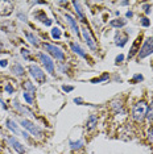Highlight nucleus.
<instances>
[{
	"mask_svg": "<svg viewBox=\"0 0 153 154\" xmlns=\"http://www.w3.org/2000/svg\"><path fill=\"white\" fill-rule=\"evenodd\" d=\"M148 111V106L145 101H139L133 106V109H132V117H133L135 121L140 122L145 119V115H147Z\"/></svg>",
	"mask_w": 153,
	"mask_h": 154,
	"instance_id": "f257e3e1",
	"label": "nucleus"
},
{
	"mask_svg": "<svg viewBox=\"0 0 153 154\" xmlns=\"http://www.w3.org/2000/svg\"><path fill=\"white\" fill-rule=\"evenodd\" d=\"M44 49L49 53L52 57L55 58L57 61H64L65 59V53L61 50L58 46H55V45H52V44H45L44 45Z\"/></svg>",
	"mask_w": 153,
	"mask_h": 154,
	"instance_id": "f03ea898",
	"label": "nucleus"
},
{
	"mask_svg": "<svg viewBox=\"0 0 153 154\" xmlns=\"http://www.w3.org/2000/svg\"><path fill=\"white\" fill-rule=\"evenodd\" d=\"M20 124H21V127L24 129L29 131L33 136H36V137H41V136H42V131H41L37 125H34L32 121L27 120V119H21V120H20Z\"/></svg>",
	"mask_w": 153,
	"mask_h": 154,
	"instance_id": "7ed1b4c3",
	"label": "nucleus"
},
{
	"mask_svg": "<svg viewBox=\"0 0 153 154\" xmlns=\"http://www.w3.org/2000/svg\"><path fill=\"white\" fill-rule=\"evenodd\" d=\"M38 58H40L41 63L44 65L45 70H46L49 74L54 75V63H53V61H52V58L49 55L45 54V53H38Z\"/></svg>",
	"mask_w": 153,
	"mask_h": 154,
	"instance_id": "20e7f679",
	"label": "nucleus"
},
{
	"mask_svg": "<svg viewBox=\"0 0 153 154\" xmlns=\"http://www.w3.org/2000/svg\"><path fill=\"white\" fill-rule=\"evenodd\" d=\"M152 53H153V37L148 38L145 41V44L142 45V48L139 50V58L142 59V58L148 57V55H151Z\"/></svg>",
	"mask_w": 153,
	"mask_h": 154,
	"instance_id": "39448f33",
	"label": "nucleus"
},
{
	"mask_svg": "<svg viewBox=\"0 0 153 154\" xmlns=\"http://www.w3.org/2000/svg\"><path fill=\"white\" fill-rule=\"evenodd\" d=\"M29 72H30V75L34 78V80H37L38 83L45 82V72L38 67L37 65H30L29 66Z\"/></svg>",
	"mask_w": 153,
	"mask_h": 154,
	"instance_id": "423d86ee",
	"label": "nucleus"
},
{
	"mask_svg": "<svg viewBox=\"0 0 153 154\" xmlns=\"http://www.w3.org/2000/svg\"><path fill=\"white\" fill-rule=\"evenodd\" d=\"M82 34H83V38H85L86 44H87V46L90 49H92V50H96V42H95V38L92 37L91 32H90L89 28H82Z\"/></svg>",
	"mask_w": 153,
	"mask_h": 154,
	"instance_id": "0eeeda50",
	"label": "nucleus"
},
{
	"mask_svg": "<svg viewBox=\"0 0 153 154\" xmlns=\"http://www.w3.org/2000/svg\"><path fill=\"white\" fill-rule=\"evenodd\" d=\"M13 11V3L8 0H0V16H8Z\"/></svg>",
	"mask_w": 153,
	"mask_h": 154,
	"instance_id": "6e6552de",
	"label": "nucleus"
},
{
	"mask_svg": "<svg viewBox=\"0 0 153 154\" xmlns=\"http://www.w3.org/2000/svg\"><path fill=\"white\" fill-rule=\"evenodd\" d=\"M8 142L11 143V146H12V148L15 149L19 154H24V153H25V148H24L21 143H20L15 137H13V136H9V137H8Z\"/></svg>",
	"mask_w": 153,
	"mask_h": 154,
	"instance_id": "1a4fd4ad",
	"label": "nucleus"
},
{
	"mask_svg": "<svg viewBox=\"0 0 153 154\" xmlns=\"http://www.w3.org/2000/svg\"><path fill=\"white\" fill-rule=\"evenodd\" d=\"M65 19L67 20L69 25H70V28H71L73 32H74V34H76V36H79V29H78V25H76V21L74 20V17L70 16L69 13H66V15H65Z\"/></svg>",
	"mask_w": 153,
	"mask_h": 154,
	"instance_id": "9d476101",
	"label": "nucleus"
},
{
	"mask_svg": "<svg viewBox=\"0 0 153 154\" xmlns=\"http://www.w3.org/2000/svg\"><path fill=\"white\" fill-rule=\"evenodd\" d=\"M5 124H7V128H8L11 132H13V134H16V136H20V134H21V136H23V132L19 129V127H17L16 122L13 121V120H11V119H8Z\"/></svg>",
	"mask_w": 153,
	"mask_h": 154,
	"instance_id": "9b49d317",
	"label": "nucleus"
},
{
	"mask_svg": "<svg viewBox=\"0 0 153 154\" xmlns=\"http://www.w3.org/2000/svg\"><path fill=\"white\" fill-rule=\"evenodd\" d=\"M70 48H71V50L74 51L75 54H78V55H81L82 58H87V54L85 53V50L79 46L78 44H75V42H70Z\"/></svg>",
	"mask_w": 153,
	"mask_h": 154,
	"instance_id": "f8f14e48",
	"label": "nucleus"
},
{
	"mask_svg": "<svg viewBox=\"0 0 153 154\" xmlns=\"http://www.w3.org/2000/svg\"><path fill=\"white\" fill-rule=\"evenodd\" d=\"M96 124H98V117H96L95 115H90L87 119V122H86V128H87L89 131H91V129L96 127Z\"/></svg>",
	"mask_w": 153,
	"mask_h": 154,
	"instance_id": "ddd939ff",
	"label": "nucleus"
},
{
	"mask_svg": "<svg viewBox=\"0 0 153 154\" xmlns=\"http://www.w3.org/2000/svg\"><path fill=\"white\" fill-rule=\"evenodd\" d=\"M34 19H36V20H40V21H42V23H45V25H48V26L52 25V21L46 19V16H45V12H44V11H38V12L34 13Z\"/></svg>",
	"mask_w": 153,
	"mask_h": 154,
	"instance_id": "4468645a",
	"label": "nucleus"
},
{
	"mask_svg": "<svg viewBox=\"0 0 153 154\" xmlns=\"http://www.w3.org/2000/svg\"><path fill=\"white\" fill-rule=\"evenodd\" d=\"M73 5H74L75 12L78 13L79 19H81L82 21H86V19H85V13H83V9H82V7H81V3H79V2H73Z\"/></svg>",
	"mask_w": 153,
	"mask_h": 154,
	"instance_id": "2eb2a0df",
	"label": "nucleus"
},
{
	"mask_svg": "<svg viewBox=\"0 0 153 154\" xmlns=\"http://www.w3.org/2000/svg\"><path fill=\"white\" fill-rule=\"evenodd\" d=\"M12 72L16 76H21V75H24V67L20 63H13V66H12Z\"/></svg>",
	"mask_w": 153,
	"mask_h": 154,
	"instance_id": "dca6fc26",
	"label": "nucleus"
},
{
	"mask_svg": "<svg viewBox=\"0 0 153 154\" xmlns=\"http://www.w3.org/2000/svg\"><path fill=\"white\" fill-rule=\"evenodd\" d=\"M25 37H27V40L33 45V46H38V44H40V42H38V38H37L36 36H34L33 33H30V32H25Z\"/></svg>",
	"mask_w": 153,
	"mask_h": 154,
	"instance_id": "f3484780",
	"label": "nucleus"
},
{
	"mask_svg": "<svg viewBox=\"0 0 153 154\" xmlns=\"http://www.w3.org/2000/svg\"><path fill=\"white\" fill-rule=\"evenodd\" d=\"M13 104H15V107H16V108H17V109H19L20 112H21V113H25V115H28V116H33V113H32V112H30L29 109H28V108L23 107L21 104H20V103H19V101H17V100H15V101H13Z\"/></svg>",
	"mask_w": 153,
	"mask_h": 154,
	"instance_id": "a211bd4d",
	"label": "nucleus"
},
{
	"mask_svg": "<svg viewBox=\"0 0 153 154\" xmlns=\"http://www.w3.org/2000/svg\"><path fill=\"white\" fill-rule=\"evenodd\" d=\"M115 41H116V45L117 46H124V45L127 44V41H128V36L127 34H124V36H116V38H115Z\"/></svg>",
	"mask_w": 153,
	"mask_h": 154,
	"instance_id": "6ab92c4d",
	"label": "nucleus"
},
{
	"mask_svg": "<svg viewBox=\"0 0 153 154\" xmlns=\"http://www.w3.org/2000/svg\"><path fill=\"white\" fill-rule=\"evenodd\" d=\"M127 24L126 20H123V19H116V20H112V21L110 23V25L111 26H115V28H123L124 25Z\"/></svg>",
	"mask_w": 153,
	"mask_h": 154,
	"instance_id": "aec40b11",
	"label": "nucleus"
},
{
	"mask_svg": "<svg viewBox=\"0 0 153 154\" xmlns=\"http://www.w3.org/2000/svg\"><path fill=\"white\" fill-rule=\"evenodd\" d=\"M23 87L27 90V92H28V91H30V92H34V91H36V87H34V85H32V82H29V80L24 82Z\"/></svg>",
	"mask_w": 153,
	"mask_h": 154,
	"instance_id": "412c9836",
	"label": "nucleus"
},
{
	"mask_svg": "<svg viewBox=\"0 0 153 154\" xmlns=\"http://www.w3.org/2000/svg\"><path fill=\"white\" fill-rule=\"evenodd\" d=\"M50 33H52V37H53L54 40H60V38H61V34H62L60 28H53Z\"/></svg>",
	"mask_w": 153,
	"mask_h": 154,
	"instance_id": "4be33fe9",
	"label": "nucleus"
},
{
	"mask_svg": "<svg viewBox=\"0 0 153 154\" xmlns=\"http://www.w3.org/2000/svg\"><path fill=\"white\" fill-rule=\"evenodd\" d=\"M140 41H141V37H139L137 40H136V42H135V45L132 46V49H131V53L128 54V58H132V57L135 55V53L137 51V45H139V42H140Z\"/></svg>",
	"mask_w": 153,
	"mask_h": 154,
	"instance_id": "5701e85b",
	"label": "nucleus"
},
{
	"mask_svg": "<svg viewBox=\"0 0 153 154\" xmlns=\"http://www.w3.org/2000/svg\"><path fill=\"white\" fill-rule=\"evenodd\" d=\"M70 146H71V149L73 150H75V149H81L82 146H83V141H81V140H78V141H70Z\"/></svg>",
	"mask_w": 153,
	"mask_h": 154,
	"instance_id": "b1692460",
	"label": "nucleus"
},
{
	"mask_svg": "<svg viewBox=\"0 0 153 154\" xmlns=\"http://www.w3.org/2000/svg\"><path fill=\"white\" fill-rule=\"evenodd\" d=\"M145 117H147L149 121H153V101H152L151 107L148 108V111H147V115H145Z\"/></svg>",
	"mask_w": 153,
	"mask_h": 154,
	"instance_id": "393cba45",
	"label": "nucleus"
},
{
	"mask_svg": "<svg viewBox=\"0 0 153 154\" xmlns=\"http://www.w3.org/2000/svg\"><path fill=\"white\" fill-rule=\"evenodd\" d=\"M23 96H24V99L27 100V103H28V104H32V103H33V97L29 95V92H27V91H25V92L23 94Z\"/></svg>",
	"mask_w": 153,
	"mask_h": 154,
	"instance_id": "a878e982",
	"label": "nucleus"
},
{
	"mask_svg": "<svg viewBox=\"0 0 153 154\" xmlns=\"http://www.w3.org/2000/svg\"><path fill=\"white\" fill-rule=\"evenodd\" d=\"M141 25L142 26H149V25H151V21H149L147 17H142V19H141Z\"/></svg>",
	"mask_w": 153,
	"mask_h": 154,
	"instance_id": "bb28decb",
	"label": "nucleus"
},
{
	"mask_svg": "<svg viewBox=\"0 0 153 154\" xmlns=\"http://www.w3.org/2000/svg\"><path fill=\"white\" fill-rule=\"evenodd\" d=\"M142 79H144V78H142V75H140V74H136V75L133 76V79H132V82H133V83H136V82H141Z\"/></svg>",
	"mask_w": 153,
	"mask_h": 154,
	"instance_id": "cd10ccee",
	"label": "nucleus"
},
{
	"mask_svg": "<svg viewBox=\"0 0 153 154\" xmlns=\"http://www.w3.org/2000/svg\"><path fill=\"white\" fill-rule=\"evenodd\" d=\"M106 79H108V74H104L102 78H99V79H94L92 80V83H98V82H103V80H106Z\"/></svg>",
	"mask_w": 153,
	"mask_h": 154,
	"instance_id": "c85d7f7f",
	"label": "nucleus"
},
{
	"mask_svg": "<svg viewBox=\"0 0 153 154\" xmlns=\"http://www.w3.org/2000/svg\"><path fill=\"white\" fill-rule=\"evenodd\" d=\"M21 55L25 59H29V50H27V49H21Z\"/></svg>",
	"mask_w": 153,
	"mask_h": 154,
	"instance_id": "c756f323",
	"label": "nucleus"
},
{
	"mask_svg": "<svg viewBox=\"0 0 153 154\" xmlns=\"http://www.w3.org/2000/svg\"><path fill=\"white\" fill-rule=\"evenodd\" d=\"M112 108H114V109H120V108H121V101H119V103H117V101H114V103H112Z\"/></svg>",
	"mask_w": 153,
	"mask_h": 154,
	"instance_id": "7c9ffc66",
	"label": "nucleus"
},
{
	"mask_svg": "<svg viewBox=\"0 0 153 154\" xmlns=\"http://www.w3.org/2000/svg\"><path fill=\"white\" fill-rule=\"evenodd\" d=\"M142 8H144V12L147 13V15L151 13V5H149V4H144V5H142Z\"/></svg>",
	"mask_w": 153,
	"mask_h": 154,
	"instance_id": "2f4dec72",
	"label": "nucleus"
},
{
	"mask_svg": "<svg viewBox=\"0 0 153 154\" xmlns=\"http://www.w3.org/2000/svg\"><path fill=\"white\" fill-rule=\"evenodd\" d=\"M62 90L66 91V92H70V91L74 90V87L73 86H62Z\"/></svg>",
	"mask_w": 153,
	"mask_h": 154,
	"instance_id": "473e14b6",
	"label": "nucleus"
},
{
	"mask_svg": "<svg viewBox=\"0 0 153 154\" xmlns=\"http://www.w3.org/2000/svg\"><path fill=\"white\" fill-rule=\"evenodd\" d=\"M115 61H116V63H120V62H123L124 61V55L123 54H119L116 57V59H115Z\"/></svg>",
	"mask_w": 153,
	"mask_h": 154,
	"instance_id": "72a5a7b5",
	"label": "nucleus"
},
{
	"mask_svg": "<svg viewBox=\"0 0 153 154\" xmlns=\"http://www.w3.org/2000/svg\"><path fill=\"white\" fill-rule=\"evenodd\" d=\"M148 138H149V141H151V142L153 143V128L148 132Z\"/></svg>",
	"mask_w": 153,
	"mask_h": 154,
	"instance_id": "f704fd0d",
	"label": "nucleus"
},
{
	"mask_svg": "<svg viewBox=\"0 0 153 154\" xmlns=\"http://www.w3.org/2000/svg\"><path fill=\"white\" fill-rule=\"evenodd\" d=\"M5 91H7L8 94H12V92H13V87H12L11 85H7V86H5Z\"/></svg>",
	"mask_w": 153,
	"mask_h": 154,
	"instance_id": "c9c22d12",
	"label": "nucleus"
},
{
	"mask_svg": "<svg viewBox=\"0 0 153 154\" xmlns=\"http://www.w3.org/2000/svg\"><path fill=\"white\" fill-rule=\"evenodd\" d=\"M7 62H8L7 59H3V61H0V66H2V67H5V66H7Z\"/></svg>",
	"mask_w": 153,
	"mask_h": 154,
	"instance_id": "e433bc0d",
	"label": "nucleus"
},
{
	"mask_svg": "<svg viewBox=\"0 0 153 154\" xmlns=\"http://www.w3.org/2000/svg\"><path fill=\"white\" fill-rule=\"evenodd\" d=\"M74 103H76V104H82V99H81V97H75V99H74Z\"/></svg>",
	"mask_w": 153,
	"mask_h": 154,
	"instance_id": "4c0bfd02",
	"label": "nucleus"
},
{
	"mask_svg": "<svg viewBox=\"0 0 153 154\" xmlns=\"http://www.w3.org/2000/svg\"><path fill=\"white\" fill-rule=\"evenodd\" d=\"M132 16H133V13H132L131 11H128L127 12V17H132Z\"/></svg>",
	"mask_w": 153,
	"mask_h": 154,
	"instance_id": "58836bf2",
	"label": "nucleus"
}]
</instances>
